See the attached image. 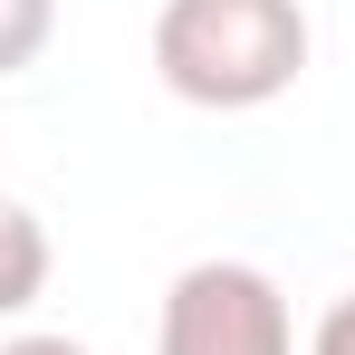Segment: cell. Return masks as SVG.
Wrapping results in <instances>:
<instances>
[{
  "mask_svg": "<svg viewBox=\"0 0 355 355\" xmlns=\"http://www.w3.org/2000/svg\"><path fill=\"white\" fill-rule=\"evenodd\" d=\"M154 77L211 116L279 106L307 77V10L297 0H164L154 10Z\"/></svg>",
  "mask_w": 355,
  "mask_h": 355,
  "instance_id": "obj_1",
  "label": "cell"
},
{
  "mask_svg": "<svg viewBox=\"0 0 355 355\" xmlns=\"http://www.w3.org/2000/svg\"><path fill=\"white\" fill-rule=\"evenodd\" d=\"M154 355H297V317L269 269L250 259H192L164 288Z\"/></svg>",
  "mask_w": 355,
  "mask_h": 355,
  "instance_id": "obj_2",
  "label": "cell"
},
{
  "mask_svg": "<svg viewBox=\"0 0 355 355\" xmlns=\"http://www.w3.org/2000/svg\"><path fill=\"white\" fill-rule=\"evenodd\" d=\"M39 297H49V231H39L29 202L0 192V317L39 307Z\"/></svg>",
  "mask_w": 355,
  "mask_h": 355,
  "instance_id": "obj_3",
  "label": "cell"
},
{
  "mask_svg": "<svg viewBox=\"0 0 355 355\" xmlns=\"http://www.w3.org/2000/svg\"><path fill=\"white\" fill-rule=\"evenodd\" d=\"M49 39H58V0H0V77L39 67Z\"/></svg>",
  "mask_w": 355,
  "mask_h": 355,
  "instance_id": "obj_4",
  "label": "cell"
},
{
  "mask_svg": "<svg viewBox=\"0 0 355 355\" xmlns=\"http://www.w3.org/2000/svg\"><path fill=\"white\" fill-rule=\"evenodd\" d=\"M307 355H355V288L317 317V336H307Z\"/></svg>",
  "mask_w": 355,
  "mask_h": 355,
  "instance_id": "obj_5",
  "label": "cell"
},
{
  "mask_svg": "<svg viewBox=\"0 0 355 355\" xmlns=\"http://www.w3.org/2000/svg\"><path fill=\"white\" fill-rule=\"evenodd\" d=\"M0 355H87L77 336H58V327H29V336H10Z\"/></svg>",
  "mask_w": 355,
  "mask_h": 355,
  "instance_id": "obj_6",
  "label": "cell"
}]
</instances>
